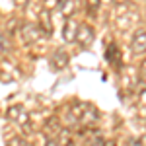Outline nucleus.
I'll return each instance as SVG.
<instances>
[{
  "mask_svg": "<svg viewBox=\"0 0 146 146\" xmlns=\"http://www.w3.org/2000/svg\"><path fill=\"white\" fill-rule=\"evenodd\" d=\"M58 10L62 12V16H66L70 20L78 10V0H58Z\"/></svg>",
  "mask_w": 146,
  "mask_h": 146,
  "instance_id": "6e6552de",
  "label": "nucleus"
},
{
  "mask_svg": "<svg viewBox=\"0 0 146 146\" xmlns=\"http://www.w3.org/2000/svg\"><path fill=\"white\" fill-rule=\"evenodd\" d=\"M6 146H29V144H27V140L23 136H12V138H8Z\"/></svg>",
  "mask_w": 146,
  "mask_h": 146,
  "instance_id": "9b49d317",
  "label": "nucleus"
},
{
  "mask_svg": "<svg viewBox=\"0 0 146 146\" xmlns=\"http://www.w3.org/2000/svg\"><path fill=\"white\" fill-rule=\"evenodd\" d=\"M39 29L45 31L47 35H53V20H51V14L49 12H41L39 14Z\"/></svg>",
  "mask_w": 146,
  "mask_h": 146,
  "instance_id": "1a4fd4ad",
  "label": "nucleus"
},
{
  "mask_svg": "<svg viewBox=\"0 0 146 146\" xmlns=\"http://www.w3.org/2000/svg\"><path fill=\"white\" fill-rule=\"evenodd\" d=\"M60 146H74V142H72V138L66 135V133H60Z\"/></svg>",
  "mask_w": 146,
  "mask_h": 146,
  "instance_id": "ddd939ff",
  "label": "nucleus"
},
{
  "mask_svg": "<svg viewBox=\"0 0 146 146\" xmlns=\"http://www.w3.org/2000/svg\"><path fill=\"white\" fill-rule=\"evenodd\" d=\"M8 43H10V39H8L4 33H0V49H2V51H8V49H10Z\"/></svg>",
  "mask_w": 146,
  "mask_h": 146,
  "instance_id": "4468645a",
  "label": "nucleus"
},
{
  "mask_svg": "<svg viewBox=\"0 0 146 146\" xmlns=\"http://www.w3.org/2000/svg\"><path fill=\"white\" fill-rule=\"evenodd\" d=\"M131 51L135 55H144L146 53V29H136L133 39H131Z\"/></svg>",
  "mask_w": 146,
  "mask_h": 146,
  "instance_id": "20e7f679",
  "label": "nucleus"
},
{
  "mask_svg": "<svg viewBox=\"0 0 146 146\" xmlns=\"http://www.w3.org/2000/svg\"><path fill=\"white\" fill-rule=\"evenodd\" d=\"M68 62H70V56H68V53L64 49H56L55 53L51 55V58H49V64L55 70H64L68 66Z\"/></svg>",
  "mask_w": 146,
  "mask_h": 146,
  "instance_id": "7ed1b4c3",
  "label": "nucleus"
},
{
  "mask_svg": "<svg viewBox=\"0 0 146 146\" xmlns=\"http://www.w3.org/2000/svg\"><path fill=\"white\" fill-rule=\"evenodd\" d=\"M76 29H78V25L72 22V20H68V22L64 23L62 37H64V41H66V43H72V41H74V37H76Z\"/></svg>",
  "mask_w": 146,
  "mask_h": 146,
  "instance_id": "9d476101",
  "label": "nucleus"
},
{
  "mask_svg": "<svg viewBox=\"0 0 146 146\" xmlns=\"http://www.w3.org/2000/svg\"><path fill=\"white\" fill-rule=\"evenodd\" d=\"M101 146H115V142H113V140H103Z\"/></svg>",
  "mask_w": 146,
  "mask_h": 146,
  "instance_id": "dca6fc26",
  "label": "nucleus"
},
{
  "mask_svg": "<svg viewBox=\"0 0 146 146\" xmlns=\"http://www.w3.org/2000/svg\"><path fill=\"white\" fill-rule=\"evenodd\" d=\"M74 41H76L82 49H88V47L94 43V27L88 25V23H80L78 29H76V37H74Z\"/></svg>",
  "mask_w": 146,
  "mask_h": 146,
  "instance_id": "f03ea898",
  "label": "nucleus"
},
{
  "mask_svg": "<svg viewBox=\"0 0 146 146\" xmlns=\"http://www.w3.org/2000/svg\"><path fill=\"white\" fill-rule=\"evenodd\" d=\"M127 146H142V142H140L138 136H131V138L127 140Z\"/></svg>",
  "mask_w": 146,
  "mask_h": 146,
  "instance_id": "2eb2a0df",
  "label": "nucleus"
},
{
  "mask_svg": "<svg viewBox=\"0 0 146 146\" xmlns=\"http://www.w3.org/2000/svg\"><path fill=\"white\" fill-rule=\"evenodd\" d=\"M115 2H117V4H121V2H127V0H115Z\"/></svg>",
  "mask_w": 146,
  "mask_h": 146,
  "instance_id": "a211bd4d",
  "label": "nucleus"
},
{
  "mask_svg": "<svg viewBox=\"0 0 146 146\" xmlns=\"http://www.w3.org/2000/svg\"><path fill=\"white\" fill-rule=\"evenodd\" d=\"M142 72H144V74H146V60H144V62H142Z\"/></svg>",
  "mask_w": 146,
  "mask_h": 146,
  "instance_id": "f3484780",
  "label": "nucleus"
},
{
  "mask_svg": "<svg viewBox=\"0 0 146 146\" xmlns=\"http://www.w3.org/2000/svg\"><path fill=\"white\" fill-rule=\"evenodd\" d=\"M70 115H72V123H78L84 129H94L98 121H100V113L98 109L90 105V103H76L70 107Z\"/></svg>",
  "mask_w": 146,
  "mask_h": 146,
  "instance_id": "f257e3e1",
  "label": "nucleus"
},
{
  "mask_svg": "<svg viewBox=\"0 0 146 146\" xmlns=\"http://www.w3.org/2000/svg\"><path fill=\"white\" fill-rule=\"evenodd\" d=\"M6 117L10 119L12 123H25L27 121V111L23 109L22 105H10Z\"/></svg>",
  "mask_w": 146,
  "mask_h": 146,
  "instance_id": "39448f33",
  "label": "nucleus"
},
{
  "mask_svg": "<svg viewBox=\"0 0 146 146\" xmlns=\"http://www.w3.org/2000/svg\"><path fill=\"white\" fill-rule=\"evenodd\" d=\"M98 10H100V0H88V14L96 16Z\"/></svg>",
  "mask_w": 146,
  "mask_h": 146,
  "instance_id": "f8f14e48",
  "label": "nucleus"
},
{
  "mask_svg": "<svg viewBox=\"0 0 146 146\" xmlns=\"http://www.w3.org/2000/svg\"><path fill=\"white\" fill-rule=\"evenodd\" d=\"M22 35H23V39H25V43H33L35 39H39L41 29H39V25H35V23H25L22 27Z\"/></svg>",
  "mask_w": 146,
  "mask_h": 146,
  "instance_id": "0eeeda50",
  "label": "nucleus"
},
{
  "mask_svg": "<svg viewBox=\"0 0 146 146\" xmlns=\"http://www.w3.org/2000/svg\"><path fill=\"white\" fill-rule=\"evenodd\" d=\"M105 58L107 62L113 64V66H121V51H119V45L117 43H109L107 49H105Z\"/></svg>",
  "mask_w": 146,
  "mask_h": 146,
  "instance_id": "423d86ee",
  "label": "nucleus"
}]
</instances>
